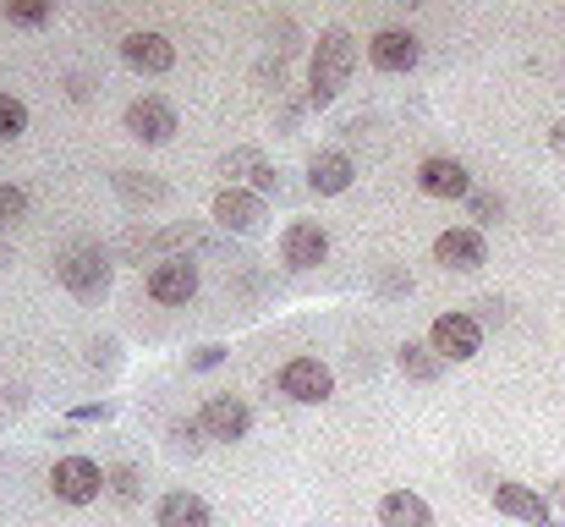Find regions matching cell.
I'll return each instance as SVG.
<instances>
[{"label": "cell", "instance_id": "obj_1", "mask_svg": "<svg viewBox=\"0 0 565 527\" xmlns=\"http://www.w3.org/2000/svg\"><path fill=\"white\" fill-rule=\"evenodd\" d=\"M352 66H358V39L352 28L330 22L319 39H313V61H308V105L324 110L341 99V88L352 83Z\"/></svg>", "mask_w": 565, "mask_h": 527}, {"label": "cell", "instance_id": "obj_2", "mask_svg": "<svg viewBox=\"0 0 565 527\" xmlns=\"http://www.w3.org/2000/svg\"><path fill=\"white\" fill-rule=\"evenodd\" d=\"M110 253L99 247V242H77V247H66L61 259H55V281L72 292V297H83V303H94V297H105L110 292Z\"/></svg>", "mask_w": 565, "mask_h": 527}, {"label": "cell", "instance_id": "obj_3", "mask_svg": "<svg viewBox=\"0 0 565 527\" xmlns=\"http://www.w3.org/2000/svg\"><path fill=\"white\" fill-rule=\"evenodd\" d=\"M428 347L439 351L445 362H472L483 351V325L472 314H439L428 325Z\"/></svg>", "mask_w": 565, "mask_h": 527}, {"label": "cell", "instance_id": "obj_4", "mask_svg": "<svg viewBox=\"0 0 565 527\" xmlns=\"http://www.w3.org/2000/svg\"><path fill=\"white\" fill-rule=\"evenodd\" d=\"M280 396L297 401V407H319V401L335 396V373H330L319 357H291V362L280 368Z\"/></svg>", "mask_w": 565, "mask_h": 527}, {"label": "cell", "instance_id": "obj_5", "mask_svg": "<svg viewBox=\"0 0 565 527\" xmlns=\"http://www.w3.org/2000/svg\"><path fill=\"white\" fill-rule=\"evenodd\" d=\"M50 489H55V500H66V506H94V500L105 495V473H99V462H88V456H61L55 473H50Z\"/></svg>", "mask_w": 565, "mask_h": 527}, {"label": "cell", "instance_id": "obj_6", "mask_svg": "<svg viewBox=\"0 0 565 527\" xmlns=\"http://www.w3.org/2000/svg\"><path fill=\"white\" fill-rule=\"evenodd\" d=\"M434 259H439L445 270H456V275H472V270L489 264V242H483L478 225H450V231L434 236Z\"/></svg>", "mask_w": 565, "mask_h": 527}, {"label": "cell", "instance_id": "obj_7", "mask_svg": "<svg viewBox=\"0 0 565 527\" xmlns=\"http://www.w3.org/2000/svg\"><path fill=\"white\" fill-rule=\"evenodd\" d=\"M149 297L166 303V308H188L192 297H198V264L182 259V253L160 259V264L149 270Z\"/></svg>", "mask_w": 565, "mask_h": 527}, {"label": "cell", "instance_id": "obj_8", "mask_svg": "<svg viewBox=\"0 0 565 527\" xmlns=\"http://www.w3.org/2000/svg\"><path fill=\"white\" fill-rule=\"evenodd\" d=\"M330 259V231L319 225V220H291L286 231H280V264H291V270H319Z\"/></svg>", "mask_w": 565, "mask_h": 527}, {"label": "cell", "instance_id": "obj_9", "mask_svg": "<svg viewBox=\"0 0 565 527\" xmlns=\"http://www.w3.org/2000/svg\"><path fill=\"white\" fill-rule=\"evenodd\" d=\"M198 423H203V434L209 440H247V429H253V407L242 401V396H209L203 401V412H198Z\"/></svg>", "mask_w": 565, "mask_h": 527}, {"label": "cell", "instance_id": "obj_10", "mask_svg": "<svg viewBox=\"0 0 565 527\" xmlns=\"http://www.w3.org/2000/svg\"><path fill=\"white\" fill-rule=\"evenodd\" d=\"M127 133H132L138 144H171V138H177V110H171L160 94H143V99L127 105Z\"/></svg>", "mask_w": 565, "mask_h": 527}, {"label": "cell", "instance_id": "obj_11", "mask_svg": "<svg viewBox=\"0 0 565 527\" xmlns=\"http://www.w3.org/2000/svg\"><path fill=\"white\" fill-rule=\"evenodd\" d=\"M121 61L132 66V72H143V77H160V72H171L177 66V44L166 39V33H127L121 39Z\"/></svg>", "mask_w": 565, "mask_h": 527}, {"label": "cell", "instance_id": "obj_12", "mask_svg": "<svg viewBox=\"0 0 565 527\" xmlns=\"http://www.w3.org/2000/svg\"><path fill=\"white\" fill-rule=\"evenodd\" d=\"M494 512L500 517H516V523L527 527H550L555 517V506H550V495H539L533 484H494Z\"/></svg>", "mask_w": 565, "mask_h": 527}, {"label": "cell", "instance_id": "obj_13", "mask_svg": "<svg viewBox=\"0 0 565 527\" xmlns=\"http://www.w3.org/2000/svg\"><path fill=\"white\" fill-rule=\"evenodd\" d=\"M214 220H220L225 231L247 236V231L264 225V198L247 192V187H220V192H214Z\"/></svg>", "mask_w": 565, "mask_h": 527}, {"label": "cell", "instance_id": "obj_14", "mask_svg": "<svg viewBox=\"0 0 565 527\" xmlns=\"http://www.w3.org/2000/svg\"><path fill=\"white\" fill-rule=\"evenodd\" d=\"M417 187L428 192V198H472V176L461 160H450V155H428L423 166H417Z\"/></svg>", "mask_w": 565, "mask_h": 527}, {"label": "cell", "instance_id": "obj_15", "mask_svg": "<svg viewBox=\"0 0 565 527\" xmlns=\"http://www.w3.org/2000/svg\"><path fill=\"white\" fill-rule=\"evenodd\" d=\"M220 176H231V187H247V192H258V198H264V192H275V181H280L275 166L264 160V149H247V144H242V149H231V155L220 160Z\"/></svg>", "mask_w": 565, "mask_h": 527}, {"label": "cell", "instance_id": "obj_16", "mask_svg": "<svg viewBox=\"0 0 565 527\" xmlns=\"http://www.w3.org/2000/svg\"><path fill=\"white\" fill-rule=\"evenodd\" d=\"M417 55H423V44L406 28H379L374 39H369V61H374L379 72H412Z\"/></svg>", "mask_w": 565, "mask_h": 527}, {"label": "cell", "instance_id": "obj_17", "mask_svg": "<svg viewBox=\"0 0 565 527\" xmlns=\"http://www.w3.org/2000/svg\"><path fill=\"white\" fill-rule=\"evenodd\" d=\"M352 176H358V166H352V155H341V149H313V155H308V187H313L319 198L347 192Z\"/></svg>", "mask_w": 565, "mask_h": 527}, {"label": "cell", "instance_id": "obj_18", "mask_svg": "<svg viewBox=\"0 0 565 527\" xmlns=\"http://www.w3.org/2000/svg\"><path fill=\"white\" fill-rule=\"evenodd\" d=\"M379 527H434V512H428L423 495H412V489H390V495L379 500Z\"/></svg>", "mask_w": 565, "mask_h": 527}, {"label": "cell", "instance_id": "obj_19", "mask_svg": "<svg viewBox=\"0 0 565 527\" xmlns=\"http://www.w3.org/2000/svg\"><path fill=\"white\" fill-rule=\"evenodd\" d=\"M209 506H203V495H192V489H171L160 506H154V527H209Z\"/></svg>", "mask_w": 565, "mask_h": 527}, {"label": "cell", "instance_id": "obj_20", "mask_svg": "<svg viewBox=\"0 0 565 527\" xmlns=\"http://www.w3.org/2000/svg\"><path fill=\"white\" fill-rule=\"evenodd\" d=\"M395 362H401L406 379H417V384H434V379L445 373V357L428 347V341H406V347L395 351Z\"/></svg>", "mask_w": 565, "mask_h": 527}, {"label": "cell", "instance_id": "obj_21", "mask_svg": "<svg viewBox=\"0 0 565 527\" xmlns=\"http://www.w3.org/2000/svg\"><path fill=\"white\" fill-rule=\"evenodd\" d=\"M116 192L127 198V203H166V181L160 176H149V171H116Z\"/></svg>", "mask_w": 565, "mask_h": 527}, {"label": "cell", "instance_id": "obj_22", "mask_svg": "<svg viewBox=\"0 0 565 527\" xmlns=\"http://www.w3.org/2000/svg\"><path fill=\"white\" fill-rule=\"evenodd\" d=\"M22 133H28V105L0 88V144H17Z\"/></svg>", "mask_w": 565, "mask_h": 527}, {"label": "cell", "instance_id": "obj_23", "mask_svg": "<svg viewBox=\"0 0 565 527\" xmlns=\"http://www.w3.org/2000/svg\"><path fill=\"white\" fill-rule=\"evenodd\" d=\"M105 489H110L116 500H127V506H132V500H143V484H138V467H132V462L110 467V473H105Z\"/></svg>", "mask_w": 565, "mask_h": 527}, {"label": "cell", "instance_id": "obj_24", "mask_svg": "<svg viewBox=\"0 0 565 527\" xmlns=\"http://www.w3.org/2000/svg\"><path fill=\"white\" fill-rule=\"evenodd\" d=\"M22 214H28V192L17 181H0V231H11Z\"/></svg>", "mask_w": 565, "mask_h": 527}, {"label": "cell", "instance_id": "obj_25", "mask_svg": "<svg viewBox=\"0 0 565 527\" xmlns=\"http://www.w3.org/2000/svg\"><path fill=\"white\" fill-rule=\"evenodd\" d=\"M171 440H177V451H203V445H209V434H203L198 418H177V423H171Z\"/></svg>", "mask_w": 565, "mask_h": 527}, {"label": "cell", "instance_id": "obj_26", "mask_svg": "<svg viewBox=\"0 0 565 527\" xmlns=\"http://www.w3.org/2000/svg\"><path fill=\"white\" fill-rule=\"evenodd\" d=\"M467 203H472V220H478V225H494V220L505 214V203H500L494 192H472Z\"/></svg>", "mask_w": 565, "mask_h": 527}, {"label": "cell", "instance_id": "obj_27", "mask_svg": "<svg viewBox=\"0 0 565 527\" xmlns=\"http://www.w3.org/2000/svg\"><path fill=\"white\" fill-rule=\"evenodd\" d=\"M6 17H11V22H22V28H44V22L55 17V6H11Z\"/></svg>", "mask_w": 565, "mask_h": 527}, {"label": "cell", "instance_id": "obj_28", "mask_svg": "<svg viewBox=\"0 0 565 527\" xmlns=\"http://www.w3.org/2000/svg\"><path fill=\"white\" fill-rule=\"evenodd\" d=\"M66 418H72V423H105V418H110V407H105V401H88V407H72Z\"/></svg>", "mask_w": 565, "mask_h": 527}, {"label": "cell", "instance_id": "obj_29", "mask_svg": "<svg viewBox=\"0 0 565 527\" xmlns=\"http://www.w3.org/2000/svg\"><path fill=\"white\" fill-rule=\"evenodd\" d=\"M220 362H225V347H198L188 357V368H198V373H203V368H220Z\"/></svg>", "mask_w": 565, "mask_h": 527}, {"label": "cell", "instance_id": "obj_30", "mask_svg": "<svg viewBox=\"0 0 565 527\" xmlns=\"http://www.w3.org/2000/svg\"><path fill=\"white\" fill-rule=\"evenodd\" d=\"M550 149L565 160V122H555V127H550Z\"/></svg>", "mask_w": 565, "mask_h": 527}, {"label": "cell", "instance_id": "obj_31", "mask_svg": "<svg viewBox=\"0 0 565 527\" xmlns=\"http://www.w3.org/2000/svg\"><path fill=\"white\" fill-rule=\"evenodd\" d=\"M550 506H561V512H565V478H555V484H550Z\"/></svg>", "mask_w": 565, "mask_h": 527}, {"label": "cell", "instance_id": "obj_32", "mask_svg": "<svg viewBox=\"0 0 565 527\" xmlns=\"http://www.w3.org/2000/svg\"><path fill=\"white\" fill-rule=\"evenodd\" d=\"M6 259H11V253H6V247H0V270H6Z\"/></svg>", "mask_w": 565, "mask_h": 527}, {"label": "cell", "instance_id": "obj_33", "mask_svg": "<svg viewBox=\"0 0 565 527\" xmlns=\"http://www.w3.org/2000/svg\"><path fill=\"white\" fill-rule=\"evenodd\" d=\"M550 527H565V517H555V523H550Z\"/></svg>", "mask_w": 565, "mask_h": 527}]
</instances>
